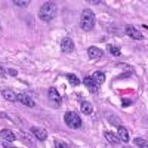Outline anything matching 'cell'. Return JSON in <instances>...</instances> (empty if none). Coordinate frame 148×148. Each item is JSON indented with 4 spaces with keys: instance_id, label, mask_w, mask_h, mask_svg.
I'll return each instance as SVG.
<instances>
[{
    "instance_id": "22",
    "label": "cell",
    "mask_w": 148,
    "mask_h": 148,
    "mask_svg": "<svg viewBox=\"0 0 148 148\" xmlns=\"http://www.w3.org/2000/svg\"><path fill=\"white\" fill-rule=\"evenodd\" d=\"M55 147H56V148H70V145H68L67 142L59 141V139H56V141H55Z\"/></svg>"
},
{
    "instance_id": "20",
    "label": "cell",
    "mask_w": 148,
    "mask_h": 148,
    "mask_svg": "<svg viewBox=\"0 0 148 148\" xmlns=\"http://www.w3.org/2000/svg\"><path fill=\"white\" fill-rule=\"evenodd\" d=\"M133 142H135V145H138L139 148H148V142L144 138H135Z\"/></svg>"
},
{
    "instance_id": "25",
    "label": "cell",
    "mask_w": 148,
    "mask_h": 148,
    "mask_svg": "<svg viewBox=\"0 0 148 148\" xmlns=\"http://www.w3.org/2000/svg\"><path fill=\"white\" fill-rule=\"evenodd\" d=\"M89 3H92V5H99V3H101V0H90Z\"/></svg>"
},
{
    "instance_id": "11",
    "label": "cell",
    "mask_w": 148,
    "mask_h": 148,
    "mask_svg": "<svg viewBox=\"0 0 148 148\" xmlns=\"http://www.w3.org/2000/svg\"><path fill=\"white\" fill-rule=\"evenodd\" d=\"M0 136H2L6 142H14V141L16 139L15 133L12 132V130H9V129H3L2 132H0Z\"/></svg>"
},
{
    "instance_id": "15",
    "label": "cell",
    "mask_w": 148,
    "mask_h": 148,
    "mask_svg": "<svg viewBox=\"0 0 148 148\" xmlns=\"http://www.w3.org/2000/svg\"><path fill=\"white\" fill-rule=\"evenodd\" d=\"M80 108H82V113L86 114V116H90V114L93 113V107H92V104L88 102V101H83Z\"/></svg>"
},
{
    "instance_id": "17",
    "label": "cell",
    "mask_w": 148,
    "mask_h": 148,
    "mask_svg": "<svg viewBox=\"0 0 148 148\" xmlns=\"http://www.w3.org/2000/svg\"><path fill=\"white\" fill-rule=\"evenodd\" d=\"M107 49H108V52L113 55V56H120L121 55V52H120V47H117V46H114V45H108L107 46Z\"/></svg>"
},
{
    "instance_id": "4",
    "label": "cell",
    "mask_w": 148,
    "mask_h": 148,
    "mask_svg": "<svg viewBox=\"0 0 148 148\" xmlns=\"http://www.w3.org/2000/svg\"><path fill=\"white\" fill-rule=\"evenodd\" d=\"M47 98H49V101H52V104H53L55 107L61 105V102H62V98H61L59 92H58L55 88H51V89L47 90Z\"/></svg>"
},
{
    "instance_id": "3",
    "label": "cell",
    "mask_w": 148,
    "mask_h": 148,
    "mask_svg": "<svg viewBox=\"0 0 148 148\" xmlns=\"http://www.w3.org/2000/svg\"><path fill=\"white\" fill-rule=\"evenodd\" d=\"M64 121H65V125L70 126L71 129H80L82 127V119H80V116L77 113H74V111H68V113H65Z\"/></svg>"
},
{
    "instance_id": "19",
    "label": "cell",
    "mask_w": 148,
    "mask_h": 148,
    "mask_svg": "<svg viewBox=\"0 0 148 148\" xmlns=\"http://www.w3.org/2000/svg\"><path fill=\"white\" fill-rule=\"evenodd\" d=\"M67 80L73 86H79L80 84V80L77 79V76H74V74H67Z\"/></svg>"
},
{
    "instance_id": "2",
    "label": "cell",
    "mask_w": 148,
    "mask_h": 148,
    "mask_svg": "<svg viewBox=\"0 0 148 148\" xmlns=\"http://www.w3.org/2000/svg\"><path fill=\"white\" fill-rule=\"evenodd\" d=\"M80 27L84 31H92L95 27V14L90 9H84L82 12V18H80Z\"/></svg>"
},
{
    "instance_id": "7",
    "label": "cell",
    "mask_w": 148,
    "mask_h": 148,
    "mask_svg": "<svg viewBox=\"0 0 148 148\" xmlns=\"http://www.w3.org/2000/svg\"><path fill=\"white\" fill-rule=\"evenodd\" d=\"M31 133L34 135V138H36V139H39V141H46V138H47V132H46V129L39 127V126H33V127H31Z\"/></svg>"
},
{
    "instance_id": "5",
    "label": "cell",
    "mask_w": 148,
    "mask_h": 148,
    "mask_svg": "<svg viewBox=\"0 0 148 148\" xmlns=\"http://www.w3.org/2000/svg\"><path fill=\"white\" fill-rule=\"evenodd\" d=\"M16 99H18L21 104H24L25 107H30V108H33V107L36 105V101L33 99L28 93H19V95H16Z\"/></svg>"
},
{
    "instance_id": "9",
    "label": "cell",
    "mask_w": 148,
    "mask_h": 148,
    "mask_svg": "<svg viewBox=\"0 0 148 148\" xmlns=\"http://www.w3.org/2000/svg\"><path fill=\"white\" fill-rule=\"evenodd\" d=\"M102 51L99 47H95V46H90L89 49H88V56H89V59H92V61H98V59H101L102 58Z\"/></svg>"
},
{
    "instance_id": "10",
    "label": "cell",
    "mask_w": 148,
    "mask_h": 148,
    "mask_svg": "<svg viewBox=\"0 0 148 148\" xmlns=\"http://www.w3.org/2000/svg\"><path fill=\"white\" fill-rule=\"evenodd\" d=\"M83 84L89 89V92H90V93H95V92L98 90V86L95 84V82L92 80V77H90V76H88V77H84V79H83Z\"/></svg>"
},
{
    "instance_id": "26",
    "label": "cell",
    "mask_w": 148,
    "mask_h": 148,
    "mask_svg": "<svg viewBox=\"0 0 148 148\" xmlns=\"http://www.w3.org/2000/svg\"><path fill=\"white\" fill-rule=\"evenodd\" d=\"M0 77H5V70L0 67Z\"/></svg>"
},
{
    "instance_id": "24",
    "label": "cell",
    "mask_w": 148,
    "mask_h": 148,
    "mask_svg": "<svg viewBox=\"0 0 148 148\" xmlns=\"http://www.w3.org/2000/svg\"><path fill=\"white\" fill-rule=\"evenodd\" d=\"M8 73L10 74V76H16V74H18V71H16V70H12V68H10V70H8Z\"/></svg>"
},
{
    "instance_id": "16",
    "label": "cell",
    "mask_w": 148,
    "mask_h": 148,
    "mask_svg": "<svg viewBox=\"0 0 148 148\" xmlns=\"http://www.w3.org/2000/svg\"><path fill=\"white\" fill-rule=\"evenodd\" d=\"M104 136H105V139H107L110 144H117V142H119L117 135H114L113 132H105V133H104Z\"/></svg>"
},
{
    "instance_id": "18",
    "label": "cell",
    "mask_w": 148,
    "mask_h": 148,
    "mask_svg": "<svg viewBox=\"0 0 148 148\" xmlns=\"http://www.w3.org/2000/svg\"><path fill=\"white\" fill-rule=\"evenodd\" d=\"M108 121H110V125H113L116 127H120L121 126V120L117 117V116H110L108 117Z\"/></svg>"
},
{
    "instance_id": "23",
    "label": "cell",
    "mask_w": 148,
    "mask_h": 148,
    "mask_svg": "<svg viewBox=\"0 0 148 148\" xmlns=\"http://www.w3.org/2000/svg\"><path fill=\"white\" fill-rule=\"evenodd\" d=\"M22 141L25 142L27 145H33V142H31V141L28 139V135H27V133H24V135H22Z\"/></svg>"
},
{
    "instance_id": "13",
    "label": "cell",
    "mask_w": 148,
    "mask_h": 148,
    "mask_svg": "<svg viewBox=\"0 0 148 148\" xmlns=\"http://www.w3.org/2000/svg\"><path fill=\"white\" fill-rule=\"evenodd\" d=\"M90 77H92V80L95 82L96 86H99V84H102V83L105 82V74H104L102 71H95Z\"/></svg>"
},
{
    "instance_id": "8",
    "label": "cell",
    "mask_w": 148,
    "mask_h": 148,
    "mask_svg": "<svg viewBox=\"0 0 148 148\" xmlns=\"http://www.w3.org/2000/svg\"><path fill=\"white\" fill-rule=\"evenodd\" d=\"M61 51H62L64 53H71L74 51V42L70 39V37L62 39V42H61Z\"/></svg>"
},
{
    "instance_id": "12",
    "label": "cell",
    "mask_w": 148,
    "mask_h": 148,
    "mask_svg": "<svg viewBox=\"0 0 148 148\" xmlns=\"http://www.w3.org/2000/svg\"><path fill=\"white\" fill-rule=\"evenodd\" d=\"M2 95H3L5 99L9 101V102H15V101H18V99H16V93L12 90V89H3V90H2Z\"/></svg>"
},
{
    "instance_id": "21",
    "label": "cell",
    "mask_w": 148,
    "mask_h": 148,
    "mask_svg": "<svg viewBox=\"0 0 148 148\" xmlns=\"http://www.w3.org/2000/svg\"><path fill=\"white\" fill-rule=\"evenodd\" d=\"M14 5H16L19 8H27L30 5V0H14Z\"/></svg>"
},
{
    "instance_id": "1",
    "label": "cell",
    "mask_w": 148,
    "mask_h": 148,
    "mask_svg": "<svg viewBox=\"0 0 148 148\" xmlns=\"http://www.w3.org/2000/svg\"><path fill=\"white\" fill-rule=\"evenodd\" d=\"M58 14V6L55 2H46L42 5L40 10H39V18L43 22H51Z\"/></svg>"
},
{
    "instance_id": "6",
    "label": "cell",
    "mask_w": 148,
    "mask_h": 148,
    "mask_svg": "<svg viewBox=\"0 0 148 148\" xmlns=\"http://www.w3.org/2000/svg\"><path fill=\"white\" fill-rule=\"evenodd\" d=\"M126 34L130 37V39H133V40H142L144 39L142 33L136 27H133V25H127L126 27Z\"/></svg>"
},
{
    "instance_id": "14",
    "label": "cell",
    "mask_w": 148,
    "mask_h": 148,
    "mask_svg": "<svg viewBox=\"0 0 148 148\" xmlns=\"http://www.w3.org/2000/svg\"><path fill=\"white\" fill-rule=\"evenodd\" d=\"M117 138H119V141H121V142H129V132H127V129L123 127V126H120V127H119V132H117Z\"/></svg>"
}]
</instances>
